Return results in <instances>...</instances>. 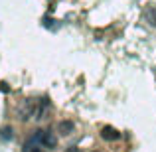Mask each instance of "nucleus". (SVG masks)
Listing matches in <instances>:
<instances>
[{"instance_id":"1","label":"nucleus","mask_w":156,"mask_h":152,"mask_svg":"<svg viewBox=\"0 0 156 152\" xmlns=\"http://www.w3.org/2000/svg\"><path fill=\"white\" fill-rule=\"evenodd\" d=\"M32 140H34V144H44V146H55L57 144V138L51 133H48V130H36Z\"/></svg>"},{"instance_id":"2","label":"nucleus","mask_w":156,"mask_h":152,"mask_svg":"<svg viewBox=\"0 0 156 152\" xmlns=\"http://www.w3.org/2000/svg\"><path fill=\"white\" fill-rule=\"evenodd\" d=\"M101 136L107 138V140H111V138H113V140H117V138L121 136V134H119L115 129H111V126H105V129H103V133H101Z\"/></svg>"},{"instance_id":"3","label":"nucleus","mask_w":156,"mask_h":152,"mask_svg":"<svg viewBox=\"0 0 156 152\" xmlns=\"http://www.w3.org/2000/svg\"><path fill=\"white\" fill-rule=\"evenodd\" d=\"M73 129V122H61V125H59V130H63V133H65V130H71ZM65 134H67V133H65Z\"/></svg>"},{"instance_id":"4","label":"nucleus","mask_w":156,"mask_h":152,"mask_svg":"<svg viewBox=\"0 0 156 152\" xmlns=\"http://www.w3.org/2000/svg\"><path fill=\"white\" fill-rule=\"evenodd\" d=\"M152 16H154V8H148V10H146V18H148V20H152ZM154 26H156V18H154Z\"/></svg>"},{"instance_id":"5","label":"nucleus","mask_w":156,"mask_h":152,"mask_svg":"<svg viewBox=\"0 0 156 152\" xmlns=\"http://www.w3.org/2000/svg\"><path fill=\"white\" fill-rule=\"evenodd\" d=\"M4 138H8V140L12 138V129H6V130H4Z\"/></svg>"},{"instance_id":"6","label":"nucleus","mask_w":156,"mask_h":152,"mask_svg":"<svg viewBox=\"0 0 156 152\" xmlns=\"http://www.w3.org/2000/svg\"><path fill=\"white\" fill-rule=\"evenodd\" d=\"M67 152H79V148H77V146H71V148H69Z\"/></svg>"},{"instance_id":"7","label":"nucleus","mask_w":156,"mask_h":152,"mask_svg":"<svg viewBox=\"0 0 156 152\" xmlns=\"http://www.w3.org/2000/svg\"><path fill=\"white\" fill-rule=\"evenodd\" d=\"M34 152H40V150H34Z\"/></svg>"}]
</instances>
